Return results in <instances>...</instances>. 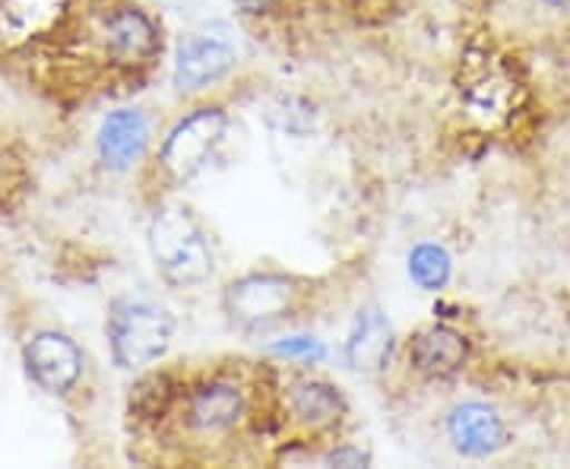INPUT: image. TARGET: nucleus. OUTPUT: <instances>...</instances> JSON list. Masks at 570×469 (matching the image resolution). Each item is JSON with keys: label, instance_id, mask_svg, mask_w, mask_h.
<instances>
[{"label": "nucleus", "instance_id": "1", "mask_svg": "<svg viewBox=\"0 0 570 469\" xmlns=\"http://www.w3.org/2000/svg\"><path fill=\"white\" fill-rule=\"evenodd\" d=\"M149 251L171 286L190 289L213 276V247L206 232L184 206H163L149 223Z\"/></svg>", "mask_w": 570, "mask_h": 469}, {"label": "nucleus", "instance_id": "2", "mask_svg": "<svg viewBox=\"0 0 570 469\" xmlns=\"http://www.w3.org/2000/svg\"><path fill=\"white\" fill-rule=\"evenodd\" d=\"M175 340V317L146 299H118L108 311V343L118 368H142L163 359Z\"/></svg>", "mask_w": 570, "mask_h": 469}, {"label": "nucleus", "instance_id": "3", "mask_svg": "<svg viewBox=\"0 0 570 469\" xmlns=\"http://www.w3.org/2000/svg\"><path fill=\"white\" fill-rule=\"evenodd\" d=\"M298 305V286L279 273H247L228 283L223 311L242 330H266L285 321Z\"/></svg>", "mask_w": 570, "mask_h": 469}, {"label": "nucleus", "instance_id": "4", "mask_svg": "<svg viewBox=\"0 0 570 469\" xmlns=\"http://www.w3.org/2000/svg\"><path fill=\"white\" fill-rule=\"evenodd\" d=\"M228 118L223 108H197L171 127L163 146V168L175 182H190L213 163L223 146Z\"/></svg>", "mask_w": 570, "mask_h": 469}, {"label": "nucleus", "instance_id": "5", "mask_svg": "<svg viewBox=\"0 0 570 469\" xmlns=\"http://www.w3.org/2000/svg\"><path fill=\"white\" fill-rule=\"evenodd\" d=\"M235 61H238V48L225 26L194 32L175 51V86L181 92H200L223 80Z\"/></svg>", "mask_w": 570, "mask_h": 469}, {"label": "nucleus", "instance_id": "6", "mask_svg": "<svg viewBox=\"0 0 570 469\" xmlns=\"http://www.w3.org/2000/svg\"><path fill=\"white\" fill-rule=\"evenodd\" d=\"M22 362L29 378L48 393H67L82 374V352L70 336L55 330L36 333L22 349Z\"/></svg>", "mask_w": 570, "mask_h": 469}, {"label": "nucleus", "instance_id": "7", "mask_svg": "<svg viewBox=\"0 0 570 469\" xmlns=\"http://www.w3.org/2000/svg\"><path fill=\"white\" fill-rule=\"evenodd\" d=\"M450 444L463 457H491L508 444V426L498 416V409L485 403H463L450 412L448 419Z\"/></svg>", "mask_w": 570, "mask_h": 469}, {"label": "nucleus", "instance_id": "8", "mask_svg": "<svg viewBox=\"0 0 570 469\" xmlns=\"http://www.w3.org/2000/svg\"><path fill=\"white\" fill-rule=\"evenodd\" d=\"M393 324L377 305L358 307L352 330L346 336V362L358 374H377L384 371L393 352Z\"/></svg>", "mask_w": 570, "mask_h": 469}, {"label": "nucleus", "instance_id": "9", "mask_svg": "<svg viewBox=\"0 0 570 469\" xmlns=\"http://www.w3.org/2000/svg\"><path fill=\"white\" fill-rule=\"evenodd\" d=\"M469 359V343L453 326L434 324L415 333L409 343V362L425 378H453Z\"/></svg>", "mask_w": 570, "mask_h": 469}, {"label": "nucleus", "instance_id": "10", "mask_svg": "<svg viewBox=\"0 0 570 469\" xmlns=\"http://www.w3.org/2000/svg\"><path fill=\"white\" fill-rule=\"evenodd\" d=\"M146 144H149V121L142 118V111H137V108L111 111L102 121L99 156H102L105 168L127 172L146 153Z\"/></svg>", "mask_w": 570, "mask_h": 469}, {"label": "nucleus", "instance_id": "11", "mask_svg": "<svg viewBox=\"0 0 570 469\" xmlns=\"http://www.w3.org/2000/svg\"><path fill=\"white\" fill-rule=\"evenodd\" d=\"M245 412V397L235 384L225 381H213L204 384L200 390H194L190 403H187V422L190 429L204 431V434H219L228 431Z\"/></svg>", "mask_w": 570, "mask_h": 469}, {"label": "nucleus", "instance_id": "12", "mask_svg": "<svg viewBox=\"0 0 570 469\" xmlns=\"http://www.w3.org/2000/svg\"><path fill=\"white\" fill-rule=\"evenodd\" d=\"M108 51L124 63L149 61L159 51V32L153 20L137 10V7H124L111 20H108Z\"/></svg>", "mask_w": 570, "mask_h": 469}, {"label": "nucleus", "instance_id": "13", "mask_svg": "<svg viewBox=\"0 0 570 469\" xmlns=\"http://www.w3.org/2000/svg\"><path fill=\"white\" fill-rule=\"evenodd\" d=\"M288 409L307 429H330L346 416V400L326 381H298L288 390Z\"/></svg>", "mask_w": 570, "mask_h": 469}, {"label": "nucleus", "instance_id": "14", "mask_svg": "<svg viewBox=\"0 0 570 469\" xmlns=\"http://www.w3.org/2000/svg\"><path fill=\"white\" fill-rule=\"evenodd\" d=\"M450 273H453V261L441 245H415L409 254V276L412 283L425 292H441L450 283Z\"/></svg>", "mask_w": 570, "mask_h": 469}, {"label": "nucleus", "instance_id": "15", "mask_svg": "<svg viewBox=\"0 0 570 469\" xmlns=\"http://www.w3.org/2000/svg\"><path fill=\"white\" fill-rule=\"evenodd\" d=\"M273 352L285 359H302V362H321L326 355V349L314 336H288L283 343H276Z\"/></svg>", "mask_w": 570, "mask_h": 469}, {"label": "nucleus", "instance_id": "16", "mask_svg": "<svg viewBox=\"0 0 570 469\" xmlns=\"http://www.w3.org/2000/svg\"><path fill=\"white\" fill-rule=\"evenodd\" d=\"M324 467H371V453L358 448H336L324 453Z\"/></svg>", "mask_w": 570, "mask_h": 469}, {"label": "nucleus", "instance_id": "17", "mask_svg": "<svg viewBox=\"0 0 570 469\" xmlns=\"http://www.w3.org/2000/svg\"><path fill=\"white\" fill-rule=\"evenodd\" d=\"M242 13H250V17H257V13H266L269 7H273V0H232Z\"/></svg>", "mask_w": 570, "mask_h": 469}, {"label": "nucleus", "instance_id": "18", "mask_svg": "<svg viewBox=\"0 0 570 469\" xmlns=\"http://www.w3.org/2000/svg\"><path fill=\"white\" fill-rule=\"evenodd\" d=\"M542 3H549V7H564L568 0H542Z\"/></svg>", "mask_w": 570, "mask_h": 469}]
</instances>
